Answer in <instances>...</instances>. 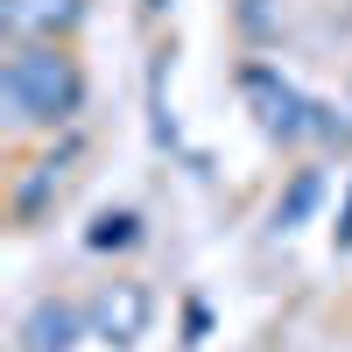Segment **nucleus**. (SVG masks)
Instances as JSON below:
<instances>
[{
    "mask_svg": "<svg viewBox=\"0 0 352 352\" xmlns=\"http://www.w3.org/2000/svg\"><path fill=\"white\" fill-rule=\"evenodd\" d=\"M0 99L14 120H71L85 85L71 71V56H56V43H14V56L0 64Z\"/></svg>",
    "mask_w": 352,
    "mask_h": 352,
    "instance_id": "nucleus-1",
    "label": "nucleus"
},
{
    "mask_svg": "<svg viewBox=\"0 0 352 352\" xmlns=\"http://www.w3.org/2000/svg\"><path fill=\"white\" fill-rule=\"evenodd\" d=\"M240 92H247L254 120L268 127L275 141H303V134H317V99H303L275 64H247V71H240Z\"/></svg>",
    "mask_w": 352,
    "mask_h": 352,
    "instance_id": "nucleus-2",
    "label": "nucleus"
},
{
    "mask_svg": "<svg viewBox=\"0 0 352 352\" xmlns=\"http://www.w3.org/2000/svg\"><path fill=\"white\" fill-rule=\"evenodd\" d=\"M148 317H155V296H148L141 282H106L99 296L85 303V324H92V338L113 345V352L134 345L141 331H148Z\"/></svg>",
    "mask_w": 352,
    "mask_h": 352,
    "instance_id": "nucleus-3",
    "label": "nucleus"
},
{
    "mask_svg": "<svg viewBox=\"0 0 352 352\" xmlns=\"http://www.w3.org/2000/svg\"><path fill=\"white\" fill-rule=\"evenodd\" d=\"M78 14H85V0H0V28L14 43H43L56 28H71Z\"/></svg>",
    "mask_w": 352,
    "mask_h": 352,
    "instance_id": "nucleus-4",
    "label": "nucleus"
},
{
    "mask_svg": "<svg viewBox=\"0 0 352 352\" xmlns=\"http://www.w3.org/2000/svg\"><path fill=\"white\" fill-rule=\"evenodd\" d=\"M85 331H92V324H85V310H71V303H36V310H28L21 317V352H71Z\"/></svg>",
    "mask_w": 352,
    "mask_h": 352,
    "instance_id": "nucleus-5",
    "label": "nucleus"
},
{
    "mask_svg": "<svg viewBox=\"0 0 352 352\" xmlns=\"http://www.w3.org/2000/svg\"><path fill=\"white\" fill-rule=\"evenodd\" d=\"M310 204H317V169H303V176H296V190H289V197L275 204V226H296V219L310 212Z\"/></svg>",
    "mask_w": 352,
    "mask_h": 352,
    "instance_id": "nucleus-6",
    "label": "nucleus"
},
{
    "mask_svg": "<svg viewBox=\"0 0 352 352\" xmlns=\"http://www.w3.org/2000/svg\"><path fill=\"white\" fill-rule=\"evenodd\" d=\"M134 226H141L134 212H106V219L92 226V247H127V240H134Z\"/></svg>",
    "mask_w": 352,
    "mask_h": 352,
    "instance_id": "nucleus-7",
    "label": "nucleus"
},
{
    "mask_svg": "<svg viewBox=\"0 0 352 352\" xmlns=\"http://www.w3.org/2000/svg\"><path fill=\"white\" fill-rule=\"evenodd\" d=\"M338 254H352V197H345V212H338Z\"/></svg>",
    "mask_w": 352,
    "mask_h": 352,
    "instance_id": "nucleus-8",
    "label": "nucleus"
}]
</instances>
